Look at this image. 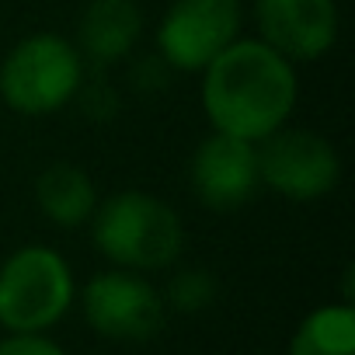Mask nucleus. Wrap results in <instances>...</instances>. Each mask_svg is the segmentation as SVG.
I'll return each mask as SVG.
<instances>
[{
	"mask_svg": "<svg viewBox=\"0 0 355 355\" xmlns=\"http://www.w3.org/2000/svg\"><path fill=\"white\" fill-rule=\"evenodd\" d=\"M73 303V272L46 244L18 248L0 265V327L8 334L49 331Z\"/></svg>",
	"mask_w": 355,
	"mask_h": 355,
	"instance_id": "4",
	"label": "nucleus"
},
{
	"mask_svg": "<svg viewBox=\"0 0 355 355\" xmlns=\"http://www.w3.org/2000/svg\"><path fill=\"white\" fill-rule=\"evenodd\" d=\"M84 84L80 49L53 32L21 39L0 63V98L18 115H53L67 108Z\"/></svg>",
	"mask_w": 355,
	"mask_h": 355,
	"instance_id": "3",
	"label": "nucleus"
},
{
	"mask_svg": "<svg viewBox=\"0 0 355 355\" xmlns=\"http://www.w3.org/2000/svg\"><path fill=\"white\" fill-rule=\"evenodd\" d=\"M91 223L94 248L115 261V268L153 272L167 268L185 248V223L164 199L125 189L98 202Z\"/></svg>",
	"mask_w": 355,
	"mask_h": 355,
	"instance_id": "2",
	"label": "nucleus"
},
{
	"mask_svg": "<svg viewBox=\"0 0 355 355\" xmlns=\"http://www.w3.org/2000/svg\"><path fill=\"white\" fill-rule=\"evenodd\" d=\"M35 202H39L42 216H49L56 227L73 230L94 216L98 189L84 167H77L70 160H56L35 178Z\"/></svg>",
	"mask_w": 355,
	"mask_h": 355,
	"instance_id": "11",
	"label": "nucleus"
},
{
	"mask_svg": "<svg viewBox=\"0 0 355 355\" xmlns=\"http://www.w3.org/2000/svg\"><path fill=\"white\" fill-rule=\"evenodd\" d=\"M143 32V11L136 0H91L80 15V56L94 67L125 60Z\"/></svg>",
	"mask_w": 355,
	"mask_h": 355,
	"instance_id": "10",
	"label": "nucleus"
},
{
	"mask_svg": "<svg viewBox=\"0 0 355 355\" xmlns=\"http://www.w3.org/2000/svg\"><path fill=\"white\" fill-rule=\"evenodd\" d=\"M213 293H216V282L206 272H199V268L196 272H182L167 289V296H171V303L178 310H202L213 300Z\"/></svg>",
	"mask_w": 355,
	"mask_h": 355,
	"instance_id": "13",
	"label": "nucleus"
},
{
	"mask_svg": "<svg viewBox=\"0 0 355 355\" xmlns=\"http://www.w3.org/2000/svg\"><path fill=\"white\" fill-rule=\"evenodd\" d=\"M0 355H67L56 341H49L42 331L35 334H8L0 341Z\"/></svg>",
	"mask_w": 355,
	"mask_h": 355,
	"instance_id": "14",
	"label": "nucleus"
},
{
	"mask_svg": "<svg viewBox=\"0 0 355 355\" xmlns=\"http://www.w3.org/2000/svg\"><path fill=\"white\" fill-rule=\"evenodd\" d=\"M258 146L261 185L289 202H317L338 189L341 157L334 143L303 125H279Z\"/></svg>",
	"mask_w": 355,
	"mask_h": 355,
	"instance_id": "5",
	"label": "nucleus"
},
{
	"mask_svg": "<svg viewBox=\"0 0 355 355\" xmlns=\"http://www.w3.org/2000/svg\"><path fill=\"white\" fill-rule=\"evenodd\" d=\"M296 101V63L261 39H234L202 70V108L216 132L258 143L289 122Z\"/></svg>",
	"mask_w": 355,
	"mask_h": 355,
	"instance_id": "1",
	"label": "nucleus"
},
{
	"mask_svg": "<svg viewBox=\"0 0 355 355\" xmlns=\"http://www.w3.org/2000/svg\"><path fill=\"white\" fill-rule=\"evenodd\" d=\"M241 0H174L157 25V53L171 70L202 73L234 39H241Z\"/></svg>",
	"mask_w": 355,
	"mask_h": 355,
	"instance_id": "6",
	"label": "nucleus"
},
{
	"mask_svg": "<svg viewBox=\"0 0 355 355\" xmlns=\"http://www.w3.org/2000/svg\"><path fill=\"white\" fill-rule=\"evenodd\" d=\"M189 178L196 199L206 209L230 213L248 206L258 189H261V174H258V146L251 139L230 136V132H209L189 164Z\"/></svg>",
	"mask_w": 355,
	"mask_h": 355,
	"instance_id": "8",
	"label": "nucleus"
},
{
	"mask_svg": "<svg viewBox=\"0 0 355 355\" xmlns=\"http://www.w3.org/2000/svg\"><path fill=\"white\" fill-rule=\"evenodd\" d=\"M289 355H355L352 303H327L310 310L289 341Z\"/></svg>",
	"mask_w": 355,
	"mask_h": 355,
	"instance_id": "12",
	"label": "nucleus"
},
{
	"mask_svg": "<svg viewBox=\"0 0 355 355\" xmlns=\"http://www.w3.org/2000/svg\"><path fill=\"white\" fill-rule=\"evenodd\" d=\"M258 39L282 53L289 63H313L338 42L334 0H254Z\"/></svg>",
	"mask_w": 355,
	"mask_h": 355,
	"instance_id": "9",
	"label": "nucleus"
},
{
	"mask_svg": "<svg viewBox=\"0 0 355 355\" xmlns=\"http://www.w3.org/2000/svg\"><path fill=\"white\" fill-rule=\"evenodd\" d=\"M80 303L87 324L112 341H150L164 327L160 293L132 268L98 272L84 286Z\"/></svg>",
	"mask_w": 355,
	"mask_h": 355,
	"instance_id": "7",
	"label": "nucleus"
}]
</instances>
